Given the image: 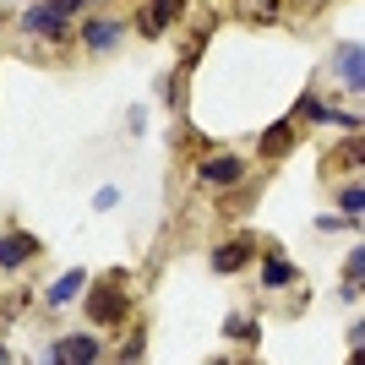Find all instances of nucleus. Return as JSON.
I'll list each match as a JSON object with an SVG mask.
<instances>
[{
	"label": "nucleus",
	"mask_w": 365,
	"mask_h": 365,
	"mask_svg": "<svg viewBox=\"0 0 365 365\" xmlns=\"http://www.w3.org/2000/svg\"><path fill=\"white\" fill-rule=\"evenodd\" d=\"M88 317H93V322H104V327L125 317V300H120V273L109 278V284H98V289H93V300H88Z\"/></svg>",
	"instance_id": "nucleus-1"
},
{
	"label": "nucleus",
	"mask_w": 365,
	"mask_h": 365,
	"mask_svg": "<svg viewBox=\"0 0 365 365\" xmlns=\"http://www.w3.org/2000/svg\"><path fill=\"white\" fill-rule=\"evenodd\" d=\"M202 185H240L245 180V164L240 158H229V153H213V158H202Z\"/></svg>",
	"instance_id": "nucleus-2"
},
{
	"label": "nucleus",
	"mask_w": 365,
	"mask_h": 365,
	"mask_svg": "<svg viewBox=\"0 0 365 365\" xmlns=\"http://www.w3.org/2000/svg\"><path fill=\"white\" fill-rule=\"evenodd\" d=\"M22 28L38 33V38H66V16L55 11V6H28V11H22Z\"/></svg>",
	"instance_id": "nucleus-3"
},
{
	"label": "nucleus",
	"mask_w": 365,
	"mask_h": 365,
	"mask_svg": "<svg viewBox=\"0 0 365 365\" xmlns=\"http://www.w3.org/2000/svg\"><path fill=\"white\" fill-rule=\"evenodd\" d=\"M49 360L55 365H88V360H98V344H93V338H82V333H71V338H61V344H55V349H49Z\"/></svg>",
	"instance_id": "nucleus-4"
},
{
	"label": "nucleus",
	"mask_w": 365,
	"mask_h": 365,
	"mask_svg": "<svg viewBox=\"0 0 365 365\" xmlns=\"http://www.w3.org/2000/svg\"><path fill=\"white\" fill-rule=\"evenodd\" d=\"M338 76H344V88H354V93L365 88V55H360V44L338 49Z\"/></svg>",
	"instance_id": "nucleus-5"
},
{
	"label": "nucleus",
	"mask_w": 365,
	"mask_h": 365,
	"mask_svg": "<svg viewBox=\"0 0 365 365\" xmlns=\"http://www.w3.org/2000/svg\"><path fill=\"white\" fill-rule=\"evenodd\" d=\"M28 257H38V240H33V235H6V240H0V267H22Z\"/></svg>",
	"instance_id": "nucleus-6"
},
{
	"label": "nucleus",
	"mask_w": 365,
	"mask_h": 365,
	"mask_svg": "<svg viewBox=\"0 0 365 365\" xmlns=\"http://www.w3.org/2000/svg\"><path fill=\"white\" fill-rule=\"evenodd\" d=\"M82 38H88L93 49H115V38H120V28H115V22H88V28H82Z\"/></svg>",
	"instance_id": "nucleus-7"
},
{
	"label": "nucleus",
	"mask_w": 365,
	"mask_h": 365,
	"mask_svg": "<svg viewBox=\"0 0 365 365\" xmlns=\"http://www.w3.org/2000/svg\"><path fill=\"white\" fill-rule=\"evenodd\" d=\"M245 257H251L245 245H224V251H213V267H218V273H240Z\"/></svg>",
	"instance_id": "nucleus-8"
},
{
	"label": "nucleus",
	"mask_w": 365,
	"mask_h": 365,
	"mask_svg": "<svg viewBox=\"0 0 365 365\" xmlns=\"http://www.w3.org/2000/svg\"><path fill=\"white\" fill-rule=\"evenodd\" d=\"M76 294H82V273H66L55 289H49V305H71Z\"/></svg>",
	"instance_id": "nucleus-9"
},
{
	"label": "nucleus",
	"mask_w": 365,
	"mask_h": 365,
	"mask_svg": "<svg viewBox=\"0 0 365 365\" xmlns=\"http://www.w3.org/2000/svg\"><path fill=\"white\" fill-rule=\"evenodd\" d=\"M289 142H294V131H289V125H273V131L262 137V153H289Z\"/></svg>",
	"instance_id": "nucleus-10"
},
{
	"label": "nucleus",
	"mask_w": 365,
	"mask_h": 365,
	"mask_svg": "<svg viewBox=\"0 0 365 365\" xmlns=\"http://www.w3.org/2000/svg\"><path fill=\"white\" fill-rule=\"evenodd\" d=\"M289 278H294V262H267V267H262V284H273V289L289 284Z\"/></svg>",
	"instance_id": "nucleus-11"
},
{
	"label": "nucleus",
	"mask_w": 365,
	"mask_h": 365,
	"mask_svg": "<svg viewBox=\"0 0 365 365\" xmlns=\"http://www.w3.org/2000/svg\"><path fill=\"white\" fill-rule=\"evenodd\" d=\"M344 207H349V218L365 207V191H360V185H349V191H344Z\"/></svg>",
	"instance_id": "nucleus-12"
},
{
	"label": "nucleus",
	"mask_w": 365,
	"mask_h": 365,
	"mask_svg": "<svg viewBox=\"0 0 365 365\" xmlns=\"http://www.w3.org/2000/svg\"><path fill=\"white\" fill-rule=\"evenodd\" d=\"M49 6H55V11L66 16V11H76V6H82V0H49Z\"/></svg>",
	"instance_id": "nucleus-13"
}]
</instances>
